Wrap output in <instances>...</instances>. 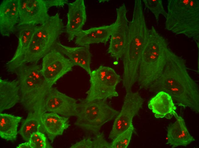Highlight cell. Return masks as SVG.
Returning a JSON list of instances; mask_svg holds the SVG:
<instances>
[{
	"mask_svg": "<svg viewBox=\"0 0 199 148\" xmlns=\"http://www.w3.org/2000/svg\"><path fill=\"white\" fill-rule=\"evenodd\" d=\"M79 100L75 124L94 135L99 133L105 124L116 117L119 113L110 106L106 100Z\"/></svg>",
	"mask_w": 199,
	"mask_h": 148,
	"instance_id": "cell-5",
	"label": "cell"
},
{
	"mask_svg": "<svg viewBox=\"0 0 199 148\" xmlns=\"http://www.w3.org/2000/svg\"><path fill=\"white\" fill-rule=\"evenodd\" d=\"M20 92L17 79H0V112L9 109L19 102Z\"/></svg>",
	"mask_w": 199,
	"mask_h": 148,
	"instance_id": "cell-21",
	"label": "cell"
},
{
	"mask_svg": "<svg viewBox=\"0 0 199 148\" xmlns=\"http://www.w3.org/2000/svg\"><path fill=\"white\" fill-rule=\"evenodd\" d=\"M17 148H31L29 141L19 144Z\"/></svg>",
	"mask_w": 199,
	"mask_h": 148,
	"instance_id": "cell-30",
	"label": "cell"
},
{
	"mask_svg": "<svg viewBox=\"0 0 199 148\" xmlns=\"http://www.w3.org/2000/svg\"><path fill=\"white\" fill-rule=\"evenodd\" d=\"M54 48L67 56L75 65L82 68L89 75L90 74L91 71L90 67L91 55L89 45L70 47L58 41Z\"/></svg>",
	"mask_w": 199,
	"mask_h": 148,
	"instance_id": "cell-19",
	"label": "cell"
},
{
	"mask_svg": "<svg viewBox=\"0 0 199 148\" xmlns=\"http://www.w3.org/2000/svg\"><path fill=\"white\" fill-rule=\"evenodd\" d=\"M148 106L157 118L165 117L171 119L176 107L171 96L163 91L159 92L150 101Z\"/></svg>",
	"mask_w": 199,
	"mask_h": 148,
	"instance_id": "cell-22",
	"label": "cell"
},
{
	"mask_svg": "<svg viewBox=\"0 0 199 148\" xmlns=\"http://www.w3.org/2000/svg\"><path fill=\"white\" fill-rule=\"evenodd\" d=\"M170 49L166 39L152 26L140 62L137 81L140 88L148 89L160 75Z\"/></svg>",
	"mask_w": 199,
	"mask_h": 148,
	"instance_id": "cell-2",
	"label": "cell"
},
{
	"mask_svg": "<svg viewBox=\"0 0 199 148\" xmlns=\"http://www.w3.org/2000/svg\"><path fill=\"white\" fill-rule=\"evenodd\" d=\"M22 117L5 113L0 114V136L7 141L16 140L17 128Z\"/></svg>",
	"mask_w": 199,
	"mask_h": 148,
	"instance_id": "cell-23",
	"label": "cell"
},
{
	"mask_svg": "<svg viewBox=\"0 0 199 148\" xmlns=\"http://www.w3.org/2000/svg\"><path fill=\"white\" fill-rule=\"evenodd\" d=\"M41 126L51 143L70 126L68 117L56 113H44L41 114Z\"/></svg>",
	"mask_w": 199,
	"mask_h": 148,
	"instance_id": "cell-20",
	"label": "cell"
},
{
	"mask_svg": "<svg viewBox=\"0 0 199 148\" xmlns=\"http://www.w3.org/2000/svg\"><path fill=\"white\" fill-rule=\"evenodd\" d=\"M77 103L76 99L52 87L47 91L44 98L41 114L53 112L67 117L76 116Z\"/></svg>",
	"mask_w": 199,
	"mask_h": 148,
	"instance_id": "cell-12",
	"label": "cell"
},
{
	"mask_svg": "<svg viewBox=\"0 0 199 148\" xmlns=\"http://www.w3.org/2000/svg\"><path fill=\"white\" fill-rule=\"evenodd\" d=\"M89 75L90 86L86 92V100H106L118 96L116 87L121 79L114 69L101 66L91 71Z\"/></svg>",
	"mask_w": 199,
	"mask_h": 148,
	"instance_id": "cell-7",
	"label": "cell"
},
{
	"mask_svg": "<svg viewBox=\"0 0 199 148\" xmlns=\"http://www.w3.org/2000/svg\"><path fill=\"white\" fill-rule=\"evenodd\" d=\"M166 28L194 41L199 47V1L168 0Z\"/></svg>",
	"mask_w": 199,
	"mask_h": 148,
	"instance_id": "cell-4",
	"label": "cell"
},
{
	"mask_svg": "<svg viewBox=\"0 0 199 148\" xmlns=\"http://www.w3.org/2000/svg\"><path fill=\"white\" fill-rule=\"evenodd\" d=\"M75 64L68 57L54 48L42 58V73L47 83L51 86L69 72Z\"/></svg>",
	"mask_w": 199,
	"mask_h": 148,
	"instance_id": "cell-10",
	"label": "cell"
},
{
	"mask_svg": "<svg viewBox=\"0 0 199 148\" xmlns=\"http://www.w3.org/2000/svg\"><path fill=\"white\" fill-rule=\"evenodd\" d=\"M67 22L65 31L68 41H73L82 29L86 20L85 7L83 0H76L68 3Z\"/></svg>",
	"mask_w": 199,
	"mask_h": 148,
	"instance_id": "cell-16",
	"label": "cell"
},
{
	"mask_svg": "<svg viewBox=\"0 0 199 148\" xmlns=\"http://www.w3.org/2000/svg\"><path fill=\"white\" fill-rule=\"evenodd\" d=\"M35 26L24 25L17 28L18 43L15 52L12 58L6 64L7 71L14 73L21 65L34 32Z\"/></svg>",
	"mask_w": 199,
	"mask_h": 148,
	"instance_id": "cell-15",
	"label": "cell"
},
{
	"mask_svg": "<svg viewBox=\"0 0 199 148\" xmlns=\"http://www.w3.org/2000/svg\"><path fill=\"white\" fill-rule=\"evenodd\" d=\"M146 7L149 9L154 15L156 22H158L159 17L162 14L166 18L167 12L163 7L161 0H143Z\"/></svg>",
	"mask_w": 199,
	"mask_h": 148,
	"instance_id": "cell-27",
	"label": "cell"
},
{
	"mask_svg": "<svg viewBox=\"0 0 199 148\" xmlns=\"http://www.w3.org/2000/svg\"><path fill=\"white\" fill-rule=\"evenodd\" d=\"M113 23L110 25L103 26L82 30L76 35L75 44L79 46L89 45L94 43H103L106 44L110 39L115 27Z\"/></svg>",
	"mask_w": 199,
	"mask_h": 148,
	"instance_id": "cell-18",
	"label": "cell"
},
{
	"mask_svg": "<svg viewBox=\"0 0 199 148\" xmlns=\"http://www.w3.org/2000/svg\"><path fill=\"white\" fill-rule=\"evenodd\" d=\"M70 148H111L110 143L105 139L103 132L86 137L72 145Z\"/></svg>",
	"mask_w": 199,
	"mask_h": 148,
	"instance_id": "cell-25",
	"label": "cell"
},
{
	"mask_svg": "<svg viewBox=\"0 0 199 148\" xmlns=\"http://www.w3.org/2000/svg\"><path fill=\"white\" fill-rule=\"evenodd\" d=\"M19 10L20 21L18 26H37L46 22L50 17L45 0H19Z\"/></svg>",
	"mask_w": 199,
	"mask_h": 148,
	"instance_id": "cell-13",
	"label": "cell"
},
{
	"mask_svg": "<svg viewBox=\"0 0 199 148\" xmlns=\"http://www.w3.org/2000/svg\"><path fill=\"white\" fill-rule=\"evenodd\" d=\"M116 11L117 18L108 52L118 61L123 57L128 43L129 21L127 18V10L124 3L116 8Z\"/></svg>",
	"mask_w": 199,
	"mask_h": 148,
	"instance_id": "cell-11",
	"label": "cell"
},
{
	"mask_svg": "<svg viewBox=\"0 0 199 148\" xmlns=\"http://www.w3.org/2000/svg\"><path fill=\"white\" fill-rule=\"evenodd\" d=\"M45 1L48 9L52 7H63L68 3V1L66 0H45Z\"/></svg>",
	"mask_w": 199,
	"mask_h": 148,
	"instance_id": "cell-29",
	"label": "cell"
},
{
	"mask_svg": "<svg viewBox=\"0 0 199 148\" xmlns=\"http://www.w3.org/2000/svg\"><path fill=\"white\" fill-rule=\"evenodd\" d=\"M64 28L59 13L50 16L46 22L35 26L30 47L38 56L43 57L54 48Z\"/></svg>",
	"mask_w": 199,
	"mask_h": 148,
	"instance_id": "cell-8",
	"label": "cell"
},
{
	"mask_svg": "<svg viewBox=\"0 0 199 148\" xmlns=\"http://www.w3.org/2000/svg\"><path fill=\"white\" fill-rule=\"evenodd\" d=\"M18 81L19 102L28 113L42 114V104L48 89L51 87L41 72V65L36 64H23L15 71Z\"/></svg>",
	"mask_w": 199,
	"mask_h": 148,
	"instance_id": "cell-3",
	"label": "cell"
},
{
	"mask_svg": "<svg viewBox=\"0 0 199 148\" xmlns=\"http://www.w3.org/2000/svg\"><path fill=\"white\" fill-rule=\"evenodd\" d=\"M20 18L19 0H4L0 5V32L4 37H9L16 31Z\"/></svg>",
	"mask_w": 199,
	"mask_h": 148,
	"instance_id": "cell-14",
	"label": "cell"
},
{
	"mask_svg": "<svg viewBox=\"0 0 199 148\" xmlns=\"http://www.w3.org/2000/svg\"><path fill=\"white\" fill-rule=\"evenodd\" d=\"M184 60L170 49L163 70L148 89L168 93L179 106L199 112L198 85L189 74Z\"/></svg>",
	"mask_w": 199,
	"mask_h": 148,
	"instance_id": "cell-1",
	"label": "cell"
},
{
	"mask_svg": "<svg viewBox=\"0 0 199 148\" xmlns=\"http://www.w3.org/2000/svg\"><path fill=\"white\" fill-rule=\"evenodd\" d=\"M149 29L147 26L141 0L135 1L132 20L129 23L128 43L123 56V61L132 67L139 66Z\"/></svg>",
	"mask_w": 199,
	"mask_h": 148,
	"instance_id": "cell-6",
	"label": "cell"
},
{
	"mask_svg": "<svg viewBox=\"0 0 199 148\" xmlns=\"http://www.w3.org/2000/svg\"><path fill=\"white\" fill-rule=\"evenodd\" d=\"M31 148L52 147L48 144L45 135L39 131L32 134L29 141Z\"/></svg>",
	"mask_w": 199,
	"mask_h": 148,
	"instance_id": "cell-28",
	"label": "cell"
},
{
	"mask_svg": "<svg viewBox=\"0 0 199 148\" xmlns=\"http://www.w3.org/2000/svg\"><path fill=\"white\" fill-rule=\"evenodd\" d=\"M173 115L176 120L168 128L166 144L169 145L172 148L179 146L186 147L195 139L188 132L184 119L175 111Z\"/></svg>",
	"mask_w": 199,
	"mask_h": 148,
	"instance_id": "cell-17",
	"label": "cell"
},
{
	"mask_svg": "<svg viewBox=\"0 0 199 148\" xmlns=\"http://www.w3.org/2000/svg\"><path fill=\"white\" fill-rule=\"evenodd\" d=\"M41 117L40 114L36 112L28 113L19 132L23 140L29 141L32 134L39 131L41 126Z\"/></svg>",
	"mask_w": 199,
	"mask_h": 148,
	"instance_id": "cell-24",
	"label": "cell"
},
{
	"mask_svg": "<svg viewBox=\"0 0 199 148\" xmlns=\"http://www.w3.org/2000/svg\"><path fill=\"white\" fill-rule=\"evenodd\" d=\"M144 100L138 92L127 93L121 111L116 116L109 137L113 139L130 128H134L132 120L142 108Z\"/></svg>",
	"mask_w": 199,
	"mask_h": 148,
	"instance_id": "cell-9",
	"label": "cell"
},
{
	"mask_svg": "<svg viewBox=\"0 0 199 148\" xmlns=\"http://www.w3.org/2000/svg\"><path fill=\"white\" fill-rule=\"evenodd\" d=\"M134 128H130L118 135L110 143L111 148H126L129 145Z\"/></svg>",
	"mask_w": 199,
	"mask_h": 148,
	"instance_id": "cell-26",
	"label": "cell"
}]
</instances>
